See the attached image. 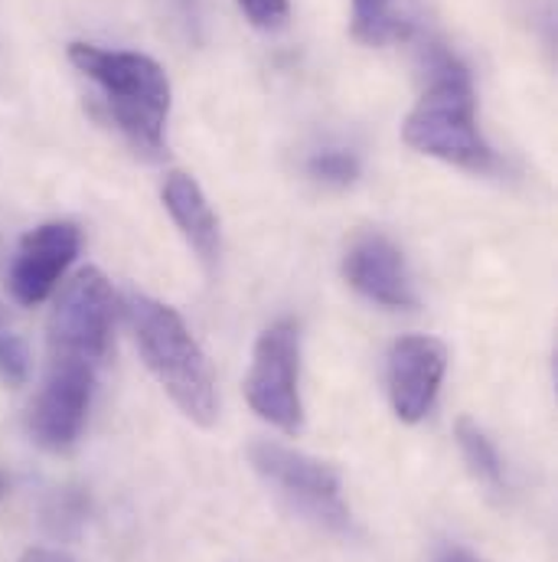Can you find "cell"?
Returning a JSON list of instances; mask_svg holds the SVG:
<instances>
[{
    "label": "cell",
    "mask_w": 558,
    "mask_h": 562,
    "mask_svg": "<svg viewBox=\"0 0 558 562\" xmlns=\"http://www.w3.org/2000/svg\"><path fill=\"white\" fill-rule=\"evenodd\" d=\"M402 138L419 154L437 157L444 164L483 173L493 170L497 157L477 128V99L467 66L431 46L424 56V92L406 119Z\"/></svg>",
    "instance_id": "1"
},
{
    "label": "cell",
    "mask_w": 558,
    "mask_h": 562,
    "mask_svg": "<svg viewBox=\"0 0 558 562\" xmlns=\"http://www.w3.org/2000/svg\"><path fill=\"white\" fill-rule=\"evenodd\" d=\"M122 307L153 380L186 419L209 428L219 416L216 376L186 321L170 304L140 291H128Z\"/></svg>",
    "instance_id": "2"
},
{
    "label": "cell",
    "mask_w": 558,
    "mask_h": 562,
    "mask_svg": "<svg viewBox=\"0 0 558 562\" xmlns=\"http://www.w3.org/2000/svg\"><path fill=\"white\" fill-rule=\"evenodd\" d=\"M69 59L86 79H92L102 89L109 112L115 125L125 132V138L140 154H160L173 102L163 66L144 53L105 49L92 43H72Z\"/></svg>",
    "instance_id": "3"
},
{
    "label": "cell",
    "mask_w": 558,
    "mask_h": 562,
    "mask_svg": "<svg viewBox=\"0 0 558 562\" xmlns=\"http://www.w3.org/2000/svg\"><path fill=\"white\" fill-rule=\"evenodd\" d=\"M246 454L255 474L294 514L337 533L350 527V507L343 501V481L337 468L272 438H255Z\"/></svg>",
    "instance_id": "4"
},
{
    "label": "cell",
    "mask_w": 558,
    "mask_h": 562,
    "mask_svg": "<svg viewBox=\"0 0 558 562\" xmlns=\"http://www.w3.org/2000/svg\"><path fill=\"white\" fill-rule=\"evenodd\" d=\"M118 297L112 281L99 269H82L59 291L49 311V357L86 360L99 367L112 347V324H115Z\"/></svg>",
    "instance_id": "5"
},
{
    "label": "cell",
    "mask_w": 558,
    "mask_h": 562,
    "mask_svg": "<svg viewBox=\"0 0 558 562\" xmlns=\"http://www.w3.org/2000/svg\"><path fill=\"white\" fill-rule=\"evenodd\" d=\"M246 400L259 419L275 425L284 435H297L304 428L300 334L294 321H275L259 334L246 376Z\"/></svg>",
    "instance_id": "6"
},
{
    "label": "cell",
    "mask_w": 558,
    "mask_h": 562,
    "mask_svg": "<svg viewBox=\"0 0 558 562\" xmlns=\"http://www.w3.org/2000/svg\"><path fill=\"white\" fill-rule=\"evenodd\" d=\"M95 370L86 360L49 357V373L30 406V435L46 451H69L82 428L95 396Z\"/></svg>",
    "instance_id": "7"
},
{
    "label": "cell",
    "mask_w": 558,
    "mask_h": 562,
    "mask_svg": "<svg viewBox=\"0 0 558 562\" xmlns=\"http://www.w3.org/2000/svg\"><path fill=\"white\" fill-rule=\"evenodd\" d=\"M79 249H82V233L76 223L56 220V223H43L30 229L20 239L16 256L10 262V276H7L13 301L23 307L43 304L59 288L62 276L76 262Z\"/></svg>",
    "instance_id": "8"
},
{
    "label": "cell",
    "mask_w": 558,
    "mask_h": 562,
    "mask_svg": "<svg viewBox=\"0 0 558 562\" xmlns=\"http://www.w3.org/2000/svg\"><path fill=\"white\" fill-rule=\"evenodd\" d=\"M444 373H447V347L437 337L428 334L399 337L386 363V390H389L392 413L406 425L424 419L441 393Z\"/></svg>",
    "instance_id": "9"
},
{
    "label": "cell",
    "mask_w": 558,
    "mask_h": 562,
    "mask_svg": "<svg viewBox=\"0 0 558 562\" xmlns=\"http://www.w3.org/2000/svg\"><path fill=\"white\" fill-rule=\"evenodd\" d=\"M343 279L383 307H415L419 291L402 249L383 233H360L343 252Z\"/></svg>",
    "instance_id": "10"
},
{
    "label": "cell",
    "mask_w": 558,
    "mask_h": 562,
    "mask_svg": "<svg viewBox=\"0 0 558 562\" xmlns=\"http://www.w3.org/2000/svg\"><path fill=\"white\" fill-rule=\"evenodd\" d=\"M160 200L170 213V220L176 223V229L183 233V239L190 243V249L206 262L216 266L219 259V220L203 193V187L190 177V173H167L163 187H160Z\"/></svg>",
    "instance_id": "11"
},
{
    "label": "cell",
    "mask_w": 558,
    "mask_h": 562,
    "mask_svg": "<svg viewBox=\"0 0 558 562\" xmlns=\"http://www.w3.org/2000/svg\"><path fill=\"white\" fill-rule=\"evenodd\" d=\"M409 33L396 13V0H353V36L366 46H386Z\"/></svg>",
    "instance_id": "12"
},
{
    "label": "cell",
    "mask_w": 558,
    "mask_h": 562,
    "mask_svg": "<svg viewBox=\"0 0 558 562\" xmlns=\"http://www.w3.org/2000/svg\"><path fill=\"white\" fill-rule=\"evenodd\" d=\"M454 438H457V448L464 454V461L470 464V471L490 484V487H503V458L497 451V445L487 438V431L477 425L474 419L460 416L454 425Z\"/></svg>",
    "instance_id": "13"
},
{
    "label": "cell",
    "mask_w": 558,
    "mask_h": 562,
    "mask_svg": "<svg viewBox=\"0 0 558 562\" xmlns=\"http://www.w3.org/2000/svg\"><path fill=\"white\" fill-rule=\"evenodd\" d=\"M30 376V347L13 324V317L0 304V380L7 386H23Z\"/></svg>",
    "instance_id": "14"
},
{
    "label": "cell",
    "mask_w": 558,
    "mask_h": 562,
    "mask_svg": "<svg viewBox=\"0 0 558 562\" xmlns=\"http://www.w3.org/2000/svg\"><path fill=\"white\" fill-rule=\"evenodd\" d=\"M307 173L330 187H350L360 177V157L343 147H323L307 160Z\"/></svg>",
    "instance_id": "15"
},
{
    "label": "cell",
    "mask_w": 558,
    "mask_h": 562,
    "mask_svg": "<svg viewBox=\"0 0 558 562\" xmlns=\"http://www.w3.org/2000/svg\"><path fill=\"white\" fill-rule=\"evenodd\" d=\"M236 3L246 13V20L259 30H278L291 16L287 0H236Z\"/></svg>",
    "instance_id": "16"
},
{
    "label": "cell",
    "mask_w": 558,
    "mask_h": 562,
    "mask_svg": "<svg viewBox=\"0 0 558 562\" xmlns=\"http://www.w3.org/2000/svg\"><path fill=\"white\" fill-rule=\"evenodd\" d=\"M16 562H72V557H66L62 550H49V547H33L26 550Z\"/></svg>",
    "instance_id": "17"
},
{
    "label": "cell",
    "mask_w": 558,
    "mask_h": 562,
    "mask_svg": "<svg viewBox=\"0 0 558 562\" xmlns=\"http://www.w3.org/2000/svg\"><path fill=\"white\" fill-rule=\"evenodd\" d=\"M451 562H477V560H470V557H457V560H451Z\"/></svg>",
    "instance_id": "18"
},
{
    "label": "cell",
    "mask_w": 558,
    "mask_h": 562,
    "mask_svg": "<svg viewBox=\"0 0 558 562\" xmlns=\"http://www.w3.org/2000/svg\"><path fill=\"white\" fill-rule=\"evenodd\" d=\"M0 494H3V477H0Z\"/></svg>",
    "instance_id": "19"
}]
</instances>
